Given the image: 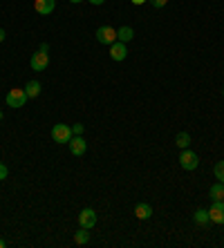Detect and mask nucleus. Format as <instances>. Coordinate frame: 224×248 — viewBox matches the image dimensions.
Instances as JSON below:
<instances>
[{
	"instance_id": "1",
	"label": "nucleus",
	"mask_w": 224,
	"mask_h": 248,
	"mask_svg": "<svg viewBox=\"0 0 224 248\" xmlns=\"http://www.w3.org/2000/svg\"><path fill=\"white\" fill-rule=\"evenodd\" d=\"M27 92H25V87L20 90V87H14V90H9L5 96V103L9 105V108H23L25 103H27Z\"/></svg>"
},
{
	"instance_id": "2",
	"label": "nucleus",
	"mask_w": 224,
	"mask_h": 248,
	"mask_svg": "<svg viewBox=\"0 0 224 248\" xmlns=\"http://www.w3.org/2000/svg\"><path fill=\"white\" fill-rule=\"evenodd\" d=\"M72 137H74V134H72V127L65 125V123H56V125L52 127V139L56 143H70Z\"/></svg>"
},
{
	"instance_id": "3",
	"label": "nucleus",
	"mask_w": 224,
	"mask_h": 248,
	"mask_svg": "<svg viewBox=\"0 0 224 248\" xmlns=\"http://www.w3.org/2000/svg\"><path fill=\"white\" fill-rule=\"evenodd\" d=\"M179 166L191 172V170H195V168L200 166V156L195 155L193 150H189V148H184L182 155H179Z\"/></svg>"
},
{
	"instance_id": "4",
	"label": "nucleus",
	"mask_w": 224,
	"mask_h": 248,
	"mask_svg": "<svg viewBox=\"0 0 224 248\" xmlns=\"http://www.w3.org/2000/svg\"><path fill=\"white\" fill-rule=\"evenodd\" d=\"M96 41L101 45H112V43H117V29L110 27V25H103V27L96 29Z\"/></svg>"
},
{
	"instance_id": "5",
	"label": "nucleus",
	"mask_w": 224,
	"mask_h": 248,
	"mask_svg": "<svg viewBox=\"0 0 224 248\" xmlns=\"http://www.w3.org/2000/svg\"><path fill=\"white\" fill-rule=\"evenodd\" d=\"M96 219H99V217H96V213L92 208H83L81 213H79V226H81V228H88V231L95 228Z\"/></svg>"
},
{
	"instance_id": "6",
	"label": "nucleus",
	"mask_w": 224,
	"mask_h": 248,
	"mask_svg": "<svg viewBox=\"0 0 224 248\" xmlns=\"http://www.w3.org/2000/svg\"><path fill=\"white\" fill-rule=\"evenodd\" d=\"M30 65H32V69H34V72H43V69H45V67L49 65V56H48V52H41V49H38L36 54H32Z\"/></svg>"
},
{
	"instance_id": "7",
	"label": "nucleus",
	"mask_w": 224,
	"mask_h": 248,
	"mask_svg": "<svg viewBox=\"0 0 224 248\" xmlns=\"http://www.w3.org/2000/svg\"><path fill=\"white\" fill-rule=\"evenodd\" d=\"M70 152L74 156H81V155H85V150H88V143H85V139L81 137V134H74V137L70 139Z\"/></svg>"
},
{
	"instance_id": "8",
	"label": "nucleus",
	"mask_w": 224,
	"mask_h": 248,
	"mask_svg": "<svg viewBox=\"0 0 224 248\" xmlns=\"http://www.w3.org/2000/svg\"><path fill=\"white\" fill-rule=\"evenodd\" d=\"M208 217L213 224L224 226V202H213V206L208 208Z\"/></svg>"
},
{
	"instance_id": "9",
	"label": "nucleus",
	"mask_w": 224,
	"mask_h": 248,
	"mask_svg": "<svg viewBox=\"0 0 224 248\" xmlns=\"http://www.w3.org/2000/svg\"><path fill=\"white\" fill-rule=\"evenodd\" d=\"M126 56H128V47H126V43H121V41L112 43V45H110V58H112V61L121 63Z\"/></svg>"
},
{
	"instance_id": "10",
	"label": "nucleus",
	"mask_w": 224,
	"mask_h": 248,
	"mask_svg": "<svg viewBox=\"0 0 224 248\" xmlns=\"http://www.w3.org/2000/svg\"><path fill=\"white\" fill-rule=\"evenodd\" d=\"M34 9L41 14V16H48V14H52L54 9H56V0H36Z\"/></svg>"
},
{
	"instance_id": "11",
	"label": "nucleus",
	"mask_w": 224,
	"mask_h": 248,
	"mask_svg": "<svg viewBox=\"0 0 224 248\" xmlns=\"http://www.w3.org/2000/svg\"><path fill=\"white\" fill-rule=\"evenodd\" d=\"M135 217L137 219H150L153 217V208L148 203H137L135 206Z\"/></svg>"
},
{
	"instance_id": "12",
	"label": "nucleus",
	"mask_w": 224,
	"mask_h": 248,
	"mask_svg": "<svg viewBox=\"0 0 224 248\" xmlns=\"http://www.w3.org/2000/svg\"><path fill=\"white\" fill-rule=\"evenodd\" d=\"M208 197H211L213 202H224V184L218 181V184L211 186V190H208Z\"/></svg>"
},
{
	"instance_id": "13",
	"label": "nucleus",
	"mask_w": 224,
	"mask_h": 248,
	"mask_svg": "<svg viewBox=\"0 0 224 248\" xmlns=\"http://www.w3.org/2000/svg\"><path fill=\"white\" fill-rule=\"evenodd\" d=\"M132 38H135V31H132V27H128V25H126V27H119L117 29V41H121V43H126V45H128Z\"/></svg>"
},
{
	"instance_id": "14",
	"label": "nucleus",
	"mask_w": 224,
	"mask_h": 248,
	"mask_svg": "<svg viewBox=\"0 0 224 248\" xmlns=\"http://www.w3.org/2000/svg\"><path fill=\"white\" fill-rule=\"evenodd\" d=\"M41 90H43V87H41V83H38V81H30L27 85H25V92H27V96H30V98H36L38 94H41Z\"/></svg>"
},
{
	"instance_id": "15",
	"label": "nucleus",
	"mask_w": 224,
	"mask_h": 248,
	"mask_svg": "<svg viewBox=\"0 0 224 248\" xmlns=\"http://www.w3.org/2000/svg\"><path fill=\"white\" fill-rule=\"evenodd\" d=\"M193 219H195V224H200V226H207L208 221H211V217H208V210H204V208H200V210H195Z\"/></svg>"
},
{
	"instance_id": "16",
	"label": "nucleus",
	"mask_w": 224,
	"mask_h": 248,
	"mask_svg": "<svg viewBox=\"0 0 224 248\" xmlns=\"http://www.w3.org/2000/svg\"><path fill=\"white\" fill-rule=\"evenodd\" d=\"M175 145H177V148H182V150H184V148H189V145H191V134L189 132H179L175 137Z\"/></svg>"
},
{
	"instance_id": "17",
	"label": "nucleus",
	"mask_w": 224,
	"mask_h": 248,
	"mask_svg": "<svg viewBox=\"0 0 224 248\" xmlns=\"http://www.w3.org/2000/svg\"><path fill=\"white\" fill-rule=\"evenodd\" d=\"M74 242H77L79 246H85V244L90 242V232H88V228H79V232L74 235Z\"/></svg>"
},
{
	"instance_id": "18",
	"label": "nucleus",
	"mask_w": 224,
	"mask_h": 248,
	"mask_svg": "<svg viewBox=\"0 0 224 248\" xmlns=\"http://www.w3.org/2000/svg\"><path fill=\"white\" fill-rule=\"evenodd\" d=\"M213 174H215V179L222 181V177H224V161L215 163V168H213Z\"/></svg>"
},
{
	"instance_id": "19",
	"label": "nucleus",
	"mask_w": 224,
	"mask_h": 248,
	"mask_svg": "<svg viewBox=\"0 0 224 248\" xmlns=\"http://www.w3.org/2000/svg\"><path fill=\"white\" fill-rule=\"evenodd\" d=\"M7 174H9V170H7V166H5V163H0V181H2V179H7Z\"/></svg>"
},
{
	"instance_id": "20",
	"label": "nucleus",
	"mask_w": 224,
	"mask_h": 248,
	"mask_svg": "<svg viewBox=\"0 0 224 248\" xmlns=\"http://www.w3.org/2000/svg\"><path fill=\"white\" fill-rule=\"evenodd\" d=\"M166 2H168V0H150V5H153V7H157V9H161V7H166Z\"/></svg>"
},
{
	"instance_id": "21",
	"label": "nucleus",
	"mask_w": 224,
	"mask_h": 248,
	"mask_svg": "<svg viewBox=\"0 0 224 248\" xmlns=\"http://www.w3.org/2000/svg\"><path fill=\"white\" fill-rule=\"evenodd\" d=\"M83 130H85V127H83L81 123H77V125H72V134H83Z\"/></svg>"
},
{
	"instance_id": "22",
	"label": "nucleus",
	"mask_w": 224,
	"mask_h": 248,
	"mask_svg": "<svg viewBox=\"0 0 224 248\" xmlns=\"http://www.w3.org/2000/svg\"><path fill=\"white\" fill-rule=\"evenodd\" d=\"M88 2H92V5H95V7H99V5H103L106 0H88Z\"/></svg>"
},
{
	"instance_id": "23",
	"label": "nucleus",
	"mask_w": 224,
	"mask_h": 248,
	"mask_svg": "<svg viewBox=\"0 0 224 248\" xmlns=\"http://www.w3.org/2000/svg\"><path fill=\"white\" fill-rule=\"evenodd\" d=\"M38 49H41V52H48L49 45H48V43H41V47H38Z\"/></svg>"
},
{
	"instance_id": "24",
	"label": "nucleus",
	"mask_w": 224,
	"mask_h": 248,
	"mask_svg": "<svg viewBox=\"0 0 224 248\" xmlns=\"http://www.w3.org/2000/svg\"><path fill=\"white\" fill-rule=\"evenodd\" d=\"M5 41V29H0V43Z\"/></svg>"
},
{
	"instance_id": "25",
	"label": "nucleus",
	"mask_w": 224,
	"mask_h": 248,
	"mask_svg": "<svg viewBox=\"0 0 224 248\" xmlns=\"http://www.w3.org/2000/svg\"><path fill=\"white\" fill-rule=\"evenodd\" d=\"M146 0H132V5H144Z\"/></svg>"
},
{
	"instance_id": "26",
	"label": "nucleus",
	"mask_w": 224,
	"mask_h": 248,
	"mask_svg": "<svg viewBox=\"0 0 224 248\" xmlns=\"http://www.w3.org/2000/svg\"><path fill=\"white\" fill-rule=\"evenodd\" d=\"M70 2H74V5H79V2H83V0H70Z\"/></svg>"
},
{
	"instance_id": "27",
	"label": "nucleus",
	"mask_w": 224,
	"mask_h": 248,
	"mask_svg": "<svg viewBox=\"0 0 224 248\" xmlns=\"http://www.w3.org/2000/svg\"><path fill=\"white\" fill-rule=\"evenodd\" d=\"M0 248H5V242H2V239H0Z\"/></svg>"
},
{
	"instance_id": "28",
	"label": "nucleus",
	"mask_w": 224,
	"mask_h": 248,
	"mask_svg": "<svg viewBox=\"0 0 224 248\" xmlns=\"http://www.w3.org/2000/svg\"><path fill=\"white\" fill-rule=\"evenodd\" d=\"M0 121H2V112H0Z\"/></svg>"
},
{
	"instance_id": "29",
	"label": "nucleus",
	"mask_w": 224,
	"mask_h": 248,
	"mask_svg": "<svg viewBox=\"0 0 224 248\" xmlns=\"http://www.w3.org/2000/svg\"><path fill=\"white\" fill-rule=\"evenodd\" d=\"M222 184H224V177H222Z\"/></svg>"
},
{
	"instance_id": "30",
	"label": "nucleus",
	"mask_w": 224,
	"mask_h": 248,
	"mask_svg": "<svg viewBox=\"0 0 224 248\" xmlns=\"http://www.w3.org/2000/svg\"><path fill=\"white\" fill-rule=\"evenodd\" d=\"M222 96H224V90H222Z\"/></svg>"
}]
</instances>
